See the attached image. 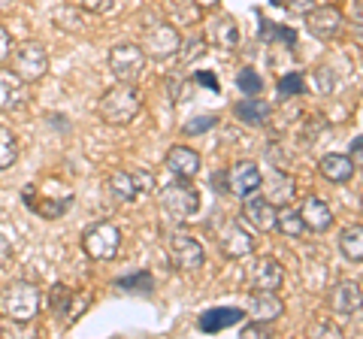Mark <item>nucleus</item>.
Wrapping results in <instances>:
<instances>
[{
	"instance_id": "nucleus-1",
	"label": "nucleus",
	"mask_w": 363,
	"mask_h": 339,
	"mask_svg": "<svg viewBox=\"0 0 363 339\" xmlns=\"http://www.w3.org/2000/svg\"><path fill=\"white\" fill-rule=\"evenodd\" d=\"M43 306V294L33 282H9V285L0 291V315L4 318H13L18 324H28L37 318V312Z\"/></svg>"
},
{
	"instance_id": "nucleus-2",
	"label": "nucleus",
	"mask_w": 363,
	"mask_h": 339,
	"mask_svg": "<svg viewBox=\"0 0 363 339\" xmlns=\"http://www.w3.org/2000/svg\"><path fill=\"white\" fill-rule=\"evenodd\" d=\"M143 109V94L133 82H118L100 97V118L106 124H130Z\"/></svg>"
},
{
	"instance_id": "nucleus-3",
	"label": "nucleus",
	"mask_w": 363,
	"mask_h": 339,
	"mask_svg": "<svg viewBox=\"0 0 363 339\" xmlns=\"http://www.w3.org/2000/svg\"><path fill=\"white\" fill-rule=\"evenodd\" d=\"M161 206L169 218L176 221H188L194 218L200 212V191L191 185V179H179L176 182H169L164 191H161Z\"/></svg>"
},
{
	"instance_id": "nucleus-4",
	"label": "nucleus",
	"mask_w": 363,
	"mask_h": 339,
	"mask_svg": "<svg viewBox=\"0 0 363 339\" xmlns=\"http://www.w3.org/2000/svg\"><path fill=\"white\" fill-rule=\"evenodd\" d=\"M82 248H85V255L91 257V261H112L121 248V233H118L116 224L100 221L91 230H85Z\"/></svg>"
},
{
	"instance_id": "nucleus-5",
	"label": "nucleus",
	"mask_w": 363,
	"mask_h": 339,
	"mask_svg": "<svg viewBox=\"0 0 363 339\" xmlns=\"http://www.w3.org/2000/svg\"><path fill=\"white\" fill-rule=\"evenodd\" d=\"M140 49L149 55V58L164 61L169 55H176L182 49V33L176 30V25H167V21H157L143 30V43Z\"/></svg>"
},
{
	"instance_id": "nucleus-6",
	"label": "nucleus",
	"mask_w": 363,
	"mask_h": 339,
	"mask_svg": "<svg viewBox=\"0 0 363 339\" xmlns=\"http://www.w3.org/2000/svg\"><path fill=\"white\" fill-rule=\"evenodd\" d=\"M145 70V52L133 43H118L109 49V73L118 82H136Z\"/></svg>"
},
{
	"instance_id": "nucleus-7",
	"label": "nucleus",
	"mask_w": 363,
	"mask_h": 339,
	"mask_svg": "<svg viewBox=\"0 0 363 339\" xmlns=\"http://www.w3.org/2000/svg\"><path fill=\"white\" fill-rule=\"evenodd\" d=\"M167 255H169V264L176 269H200L203 257H206L203 245L185 230H173L167 236Z\"/></svg>"
},
{
	"instance_id": "nucleus-8",
	"label": "nucleus",
	"mask_w": 363,
	"mask_h": 339,
	"mask_svg": "<svg viewBox=\"0 0 363 339\" xmlns=\"http://www.w3.org/2000/svg\"><path fill=\"white\" fill-rule=\"evenodd\" d=\"M306 30H309L315 40H321V43L336 40L339 30H342V9L333 6V4L312 6L309 13H306Z\"/></svg>"
},
{
	"instance_id": "nucleus-9",
	"label": "nucleus",
	"mask_w": 363,
	"mask_h": 339,
	"mask_svg": "<svg viewBox=\"0 0 363 339\" xmlns=\"http://www.w3.org/2000/svg\"><path fill=\"white\" fill-rule=\"evenodd\" d=\"M13 67H16L18 79H25V82H40V79L45 76V70H49V55H45V49L33 40L21 43V46L16 49Z\"/></svg>"
},
{
	"instance_id": "nucleus-10",
	"label": "nucleus",
	"mask_w": 363,
	"mask_h": 339,
	"mask_svg": "<svg viewBox=\"0 0 363 339\" xmlns=\"http://www.w3.org/2000/svg\"><path fill=\"white\" fill-rule=\"evenodd\" d=\"M88 303H91V294H73L67 285H58L52 294V309L64 327H73L79 321V315L88 309Z\"/></svg>"
},
{
	"instance_id": "nucleus-11",
	"label": "nucleus",
	"mask_w": 363,
	"mask_h": 339,
	"mask_svg": "<svg viewBox=\"0 0 363 339\" xmlns=\"http://www.w3.org/2000/svg\"><path fill=\"white\" fill-rule=\"evenodd\" d=\"M360 306H363V288L357 282L342 279L330 291V309H333L336 318H351V315L360 312Z\"/></svg>"
},
{
	"instance_id": "nucleus-12",
	"label": "nucleus",
	"mask_w": 363,
	"mask_h": 339,
	"mask_svg": "<svg viewBox=\"0 0 363 339\" xmlns=\"http://www.w3.org/2000/svg\"><path fill=\"white\" fill-rule=\"evenodd\" d=\"M260 182H264V173H260V167L255 161L233 164V170H230V194H236L240 200L255 197L260 191Z\"/></svg>"
},
{
	"instance_id": "nucleus-13",
	"label": "nucleus",
	"mask_w": 363,
	"mask_h": 339,
	"mask_svg": "<svg viewBox=\"0 0 363 339\" xmlns=\"http://www.w3.org/2000/svg\"><path fill=\"white\" fill-rule=\"evenodd\" d=\"M248 282H252L255 291H279L281 282H285V269L276 257H257L248 269Z\"/></svg>"
},
{
	"instance_id": "nucleus-14",
	"label": "nucleus",
	"mask_w": 363,
	"mask_h": 339,
	"mask_svg": "<svg viewBox=\"0 0 363 339\" xmlns=\"http://www.w3.org/2000/svg\"><path fill=\"white\" fill-rule=\"evenodd\" d=\"M28 82L18 79L16 70H0V109L13 112L28 104Z\"/></svg>"
},
{
	"instance_id": "nucleus-15",
	"label": "nucleus",
	"mask_w": 363,
	"mask_h": 339,
	"mask_svg": "<svg viewBox=\"0 0 363 339\" xmlns=\"http://www.w3.org/2000/svg\"><path fill=\"white\" fill-rule=\"evenodd\" d=\"M276 216H279V209L272 206L267 197H245L242 218L252 224L255 230H276Z\"/></svg>"
},
{
	"instance_id": "nucleus-16",
	"label": "nucleus",
	"mask_w": 363,
	"mask_h": 339,
	"mask_svg": "<svg viewBox=\"0 0 363 339\" xmlns=\"http://www.w3.org/2000/svg\"><path fill=\"white\" fill-rule=\"evenodd\" d=\"M242 318H245L242 309H236V306H218V309H206V312H203L197 327H200L203 333H221V330H230L233 324H240Z\"/></svg>"
},
{
	"instance_id": "nucleus-17",
	"label": "nucleus",
	"mask_w": 363,
	"mask_h": 339,
	"mask_svg": "<svg viewBox=\"0 0 363 339\" xmlns=\"http://www.w3.org/2000/svg\"><path fill=\"white\" fill-rule=\"evenodd\" d=\"M221 248L227 257H245L255 252V240L242 224L230 221V224H224V230H221Z\"/></svg>"
},
{
	"instance_id": "nucleus-18",
	"label": "nucleus",
	"mask_w": 363,
	"mask_h": 339,
	"mask_svg": "<svg viewBox=\"0 0 363 339\" xmlns=\"http://www.w3.org/2000/svg\"><path fill=\"white\" fill-rule=\"evenodd\" d=\"M167 170L179 179H194L200 173V155L188 145H173L167 152Z\"/></svg>"
},
{
	"instance_id": "nucleus-19",
	"label": "nucleus",
	"mask_w": 363,
	"mask_h": 339,
	"mask_svg": "<svg viewBox=\"0 0 363 339\" xmlns=\"http://www.w3.org/2000/svg\"><path fill=\"white\" fill-rule=\"evenodd\" d=\"M260 188H267V200L272 203V206H288V203L294 200V188H297V182H294V179L285 173V170H272V173L264 179V182H260Z\"/></svg>"
},
{
	"instance_id": "nucleus-20",
	"label": "nucleus",
	"mask_w": 363,
	"mask_h": 339,
	"mask_svg": "<svg viewBox=\"0 0 363 339\" xmlns=\"http://www.w3.org/2000/svg\"><path fill=\"white\" fill-rule=\"evenodd\" d=\"M106 191L118 203H133L140 197V173H128V170H116V173H109L106 179Z\"/></svg>"
},
{
	"instance_id": "nucleus-21",
	"label": "nucleus",
	"mask_w": 363,
	"mask_h": 339,
	"mask_svg": "<svg viewBox=\"0 0 363 339\" xmlns=\"http://www.w3.org/2000/svg\"><path fill=\"white\" fill-rule=\"evenodd\" d=\"M300 216H303L306 230H315V233H321V230H327L333 224V212L321 197H306Z\"/></svg>"
},
{
	"instance_id": "nucleus-22",
	"label": "nucleus",
	"mask_w": 363,
	"mask_h": 339,
	"mask_svg": "<svg viewBox=\"0 0 363 339\" xmlns=\"http://www.w3.org/2000/svg\"><path fill=\"white\" fill-rule=\"evenodd\" d=\"M318 173H321L327 182L342 185L354 176V161H351L348 155H324L321 161H318Z\"/></svg>"
},
{
	"instance_id": "nucleus-23",
	"label": "nucleus",
	"mask_w": 363,
	"mask_h": 339,
	"mask_svg": "<svg viewBox=\"0 0 363 339\" xmlns=\"http://www.w3.org/2000/svg\"><path fill=\"white\" fill-rule=\"evenodd\" d=\"M209 40H212V46H218L224 52H233L236 46H240V25H236V18L233 16H224L218 21H212Z\"/></svg>"
},
{
	"instance_id": "nucleus-24",
	"label": "nucleus",
	"mask_w": 363,
	"mask_h": 339,
	"mask_svg": "<svg viewBox=\"0 0 363 339\" xmlns=\"http://www.w3.org/2000/svg\"><path fill=\"white\" fill-rule=\"evenodd\" d=\"M233 116L242 124H248V128H264V124L269 121V106L260 97H245L233 106Z\"/></svg>"
},
{
	"instance_id": "nucleus-25",
	"label": "nucleus",
	"mask_w": 363,
	"mask_h": 339,
	"mask_svg": "<svg viewBox=\"0 0 363 339\" xmlns=\"http://www.w3.org/2000/svg\"><path fill=\"white\" fill-rule=\"evenodd\" d=\"M281 312H285V306H281V300L276 297V291H257V297H255V303H252L255 321H260V324L276 321Z\"/></svg>"
},
{
	"instance_id": "nucleus-26",
	"label": "nucleus",
	"mask_w": 363,
	"mask_h": 339,
	"mask_svg": "<svg viewBox=\"0 0 363 339\" xmlns=\"http://www.w3.org/2000/svg\"><path fill=\"white\" fill-rule=\"evenodd\" d=\"M257 21H260V43H264V46H276V43H285L288 49L297 46V33H294L291 28L272 25V21L264 18V16H257Z\"/></svg>"
},
{
	"instance_id": "nucleus-27",
	"label": "nucleus",
	"mask_w": 363,
	"mask_h": 339,
	"mask_svg": "<svg viewBox=\"0 0 363 339\" xmlns=\"http://www.w3.org/2000/svg\"><path fill=\"white\" fill-rule=\"evenodd\" d=\"M339 248H342L348 261L363 264V224H351V228L339 233Z\"/></svg>"
},
{
	"instance_id": "nucleus-28",
	"label": "nucleus",
	"mask_w": 363,
	"mask_h": 339,
	"mask_svg": "<svg viewBox=\"0 0 363 339\" xmlns=\"http://www.w3.org/2000/svg\"><path fill=\"white\" fill-rule=\"evenodd\" d=\"M167 13H169V18H173V25H197L203 9L194 4V0H169Z\"/></svg>"
},
{
	"instance_id": "nucleus-29",
	"label": "nucleus",
	"mask_w": 363,
	"mask_h": 339,
	"mask_svg": "<svg viewBox=\"0 0 363 339\" xmlns=\"http://www.w3.org/2000/svg\"><path fill=\"white\" fill-rule=\"evenodd\" d=\"M276 228L285 233V236H303L306 230V224H303V216H300V209H281L279 216H276Z\"/></svg>"
},
{
	"instance_id": "nucleus-30",
	"label": "nucleus",
	"mask_w": 363,
	"mask_h": 339,
	"mask_svg": "<svg viewBox=\"0 0 363 339\" xmlns=\"http://www.w3.org/2000/svg\"><path fill=\"white\" fill-rule=\"evenodd\" d=\"M276 91H279V100H291V97L303 94V91H306V79H303V73L291 70V73H285V76H279Z\"/></svg>"
},
{
	"instance_id": "nucleus-31",
	"label": "nucleus",
	"mask_w": 363,
	"mask_h": 339,
	"mask_svg": "<svg viewBox=\"0 0 363 339\" xmlns=\"http://www.w3.org/2000/svg\"><path fill=\"white\" fill-rule=\"evenodd\" d=\"M16 157H18V145H16L13 130L0 124V170H9L16 164Z\"/></svg>"
},
{
	"instance_id": "nucleus-32",
	"label": "nucleus",
	"mask_w": 363,
	"mask_h": 339,
	"mask_svg": "<svg viewBox=\"0 0 363 339\" xmlns=\"http://www.w3.org/2000/svg\"><path fill=\"white\" fill-rule=\"evenodd\" d=\"M52 21H55L58 28L70 30V33H79V30L85 28V25H82V13H79V9H67V6H64V9H55Z\"/></svg>"
},
{
	"instance_id": "nucleus-33",
	"label": "nucleus",
	"mask_w": 363,
	"mask_h": 339,
	"mask_svg": "<svg viewBox=\"0 0 363 339\" xmlns=\"http://www.w3.org/2000/svg\"><path fill=\"white\" fill-rule=\"evenodd\" d=\"M236 88L248 97H257L260 91H264V82H260V76L252 70V67H242L240 76H236Z\"/></svg>"
},
{
	"instance_id": "nucleus-34",
	"label": "nucleus",
	"mask_w": 363,
	"mask_h": 339,
	"mask_svg": "<svg viewBox=\"0 0 363 339\" xmlns=\"http://www.w3.org/2000/svg\"><path fill=\"white\" fill-rule=\"evenodd\" d=\"M116 285L124 288V291H145L149 294L155 288V282H152V273H136V276H128V279H118Z\"/></svg>"
},
{
	"instance_id": "nucleus-35",
	"label": "nucleus",
	"mask_w": 363,
	"mask_h": 339,
	"mask_svg": "<svg viewBox=\"0 0 363 339\" xmlns=\"http://www.w3.org/2000/svg\"><path fill=\"white\" fill-rule=\"evenodd\" d=\"M215 124H218V116H197V118H191V121H185V130L188 137H197V133H206V130H212Z\"/></svg>"
},
{
	"instance_id": "nucleus-36",
	"label": "nucleus",
	"mask_w": 363,
	"mask_h": 339,
	"mask_svg": "<svg viewBox=\"0 0 363 339\" xmlns=\"http://www.w3.org/2000/svg\"><path fill=\"white\" fill-rule=\"evenodd\" d=\"M272 4L288 9V13H294V16H303V13H309V9L315 6V0H272Z\"/></svg>"
},
{
	"instance_id": "nucleus-37",
	"label": "nucleus",
	"mask_w": 363,
	"mask_h": 339,
	"mask_svg": "<svg viewBox=\"0 0 363 339\" xmlns=\"http://www.w3.org/2000/svg\"><path fill=\"white\" fill-rule=\"evenodd\" d=\"M167 88H169V97L173 100H188V94H191V85L185 82V79H179V76H169Z\"/></svg>"
},
{
	"instance_id": "nucleus-38",
	"label": "nucleus",
	"mask_w": 363,
	"mask_h": 339,
	"mask_svg": "<svg viewBox=\"0 0 363 339\" xmlns=\"http://www.w3.org/2000/svg\"><path fill=\"white\" fill-rule=\"evenodd\" d=\"M312 336H342V330L330 321V318H318L315 324H312V330H309Z\"/></svg>"
},
{
	"instance_id": "nucleus-39",
	"label": "nucleus",
	"mask_w": 363,
	"mask_h": 339,
	"mask_svg": "<svg viewBox=\"0 0 363 339\" xmlns=\"http://www.w3.org/2000/svg\"><path fill=\"white\" fill-rule=\"evenodd\" d=\"M79 6H82L85 13H97V16H104V13H109V9L116 6V0H79Z\"/></svg>"
},
{
	"instance_id": "nucleus-40",
	"label": "nucleus",
	"mask_w": 363,
	"mask_h": 339,
	"mask_svg": "<svg viewBox=\"0 0 363 339\" xmlns=\"http://www.w3.org/2000/svg\"><path fill=\"white\" fill-rule=\"evenodd\" d=\"M9 52H13V37H9V30L0 25V64L9 58Z\"/></svg>"
},
{
	"instance_id": "nucleus-41",
	"label": "nucleus",
	"mask_w": 363,
	"mask_h": 339,
	"mask_svg": "<svg viewBox=\"0 0 363 339\" xmlns=\"http://www.w3.org/2000/svg\"><path fill=\"white\" fill-rule=\"evenodd\" d=\"M197 82H200V85H206V88H212L215 94L221 91V85H218V79H215L212 70H197Z\"/></svg>"
},
{
	"instance_id": "nucleus-42",
	"label": "nucleus",
	"mask_w": 363,
	"mask_h": 339,
	"mask_svg": "<svg viewBox=\"0 0 363 339\" xmlns=\"http://www.w3.org/2000/svg\"><path fill=\"white\" fill-rule=\"evenodd\" d=\"M351 21H354V33H357V40L363 46V0H357V4H354V16H351Z\"/></svg>"
},
{
	"instance_id": "nucleus-43",
	"label": "nucleus",
	"mask_w": 363,
	"mask_h": 339,
	"mask_svg": "<svg viewBox=\"0 0 363 339\" xmlns=\"http://www.w3.org/2000/svg\"><path fill=\"white\" fill-rule=\"evenodd\" d=\"M9 257H13V245H9V240H6L4 233H0V269L9 264Z\"/></svg>"
},
{
	"instance_id": "nucleus-44",
	"label": "nucleus",
	"mask_w": 363,
	"mask_h": 339,
	"mask_svg": "<svg viewBox=\"0 0 363 339\" xmlns=\"http://www.w3.org/2000/svg\"><path fill=\"white\" fill-rule=\"evenodd\" d=\"M351 161H354V167H363V137L351 143Z\"/></svg>"
},
{
	"instance_id": "nucleus-45",
	"label": "nucleus",
	"mask_w": 363,
	"mask_h": 339,
	"mask_svg": "<svg viewBox=\"0 0 363 339\" xmlns=\"http://www.w3.org/2000/svg\"><path fill=\"white\" fill-rule=\"evenodd\" d=\"M318 85H321V91H330L333 88V79H330V73H327V67L318 70Z\"/></svg>"
},
{
	"instance_id": "nucleus-46",
	"label": "nucleus",
	"mask_w": 363,
	"mask_h": 339,
	"mask_svg": "<svg viewBox=\"0 0 363 339\" xmlns=\"http://www.w3.org/2000/svg\"><path fill=\"white\" fill-rule=\"evenodd\" d=\"M194 4H197L200 9H212V6H218L221 0H194Z\"/></svg>"
},
{
	"instance_id": "nucleus-47",
	"label": "nucleus",
	"mask_w": 363,
	"mask_h": 339,
	"mask_svg": "<svg viewBox=\"0 0 363 339\" xmlns=\"http://www.w3.org/2000/svg\"><path fill=\"white\" fill-rule=\"evenodd\" d=\"M6 9H13V0H0V13H6Z\"/></svg>"
},
{
	"instance_id": "nucleus-48",
	"label": "nucleus",
	"mask_w": 363,
	"mask_h": 339,
	"mask_svg": "<svg viewBox=\"0 0 363 339\" xmlns=\"http://www.w3.org/2000/svg\"><path fill=\"white\" fill-rule=\"evenodd\" d=\"M360 315H363V306H360Z\"/></svg>"
}]
</instances>
